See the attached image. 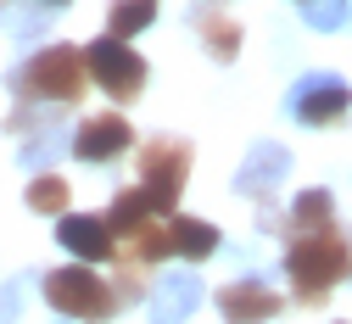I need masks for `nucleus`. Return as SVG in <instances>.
I'll return each instance as SVG.
<instances>
[{"label":"nucleus","mask_w":352,"mask_h":324,"mask_svg":"<svg viewBox=\"0 0 352 324\" xmlns=\"http://www.w3.org/2000/svg\"><path fill=\"white\" fill-rule=\"evenodd\" d=\"M346 241L336 235V229H319V235H296L291 241V257H285V274L296 280V296L302 302H319L330 296V285L346 274Z\"/></svg>","instance_id":"1"},{"label":"nucleus","mask_w":352,"mask_h":324,"mask_svg":"<svg viewBox=\"0 0 352 324\" xmlns=\"http://www.w3.org/2000/svg\"><path fill=\"white\" fill-rule=\"evenodd\" d=\"M84 73H90L84 51H73V45H51V51H34L28 56V67L17 73V84H23L28 101H73L84 89Z\"/></svg>","instance_id":"2"},{"label":"nucleus","mask_w":352,"mask_h":324,"mask_svg":"<svg viewBox=\"0 0 352 324\" xmlns=\"http://www.w3.org/2000/svg\"><path fill=\"white\" fill-rule=\"evenodd\" d=\"M45 302L67 318H112L118 296L107 291V280L96 274V263H78V268H51L45 274Z\"/></svg>","instance_id":"3"},{"label":"nucleus","mask_w":352,"mask_h":324,"mask_svg":"<svg viewBox=\"0 0 352 324\" xmlns=\"http://www.w3.org/2000/svg\"><path fill=\"white\" fill-rule=\"evenodd\" d=\"M185 173H190V146H185V140H146V146H140V179H146V191L157 196L162 213L173 207Z\"/></svg>","instance_id":"4"},{"label":"nucleus","mask_w":352,"mask_h":324,"mask_svg":"<svg viewBox=\"0 0 352 324\" xmlns=\"http://www.w3.org/2000/svg\"><path fill=\"white\" fill-rule=\"evenodd\" d=\"M84 62H90V73L101 78V89H107V96H118V101H129V96L146 84V62L129 51L123 39H112V34L96 39L90 51H84Z\"/></svg>","instance_id":"5"},{"label":"nucleus","mask_w":352,"mask_h":324,"mask_svg":"<svg viewBox=\"0 0 352 324\" xmlns=\"http://www.w3.org/2000/svg\"><path fill=\"white\" fill-rule=\"evenodd\" d=\"M346 107H352V89H346L341 78H330V73H307V78L291 89V112H296L307 129L346 118Z\"/></svg>","instance_id":"6"},{"label":"nucleus","mask_w":352,"mask_h":324,"mask_svg":"<svg viewBox=\"0 0 352 324\" xmlns=\"http://www.w3.org/2000/svg\"><path fill=\"white\" fill-rule=\"evenodd\" d=\"M218 307H224L230 324H263V318H274V313H280V291H274L269 280H257V274H246V280L224 285Z\"/></svg>","instance_id":"7"},{"label":"nucleus","mask_w":352,"mask_h":324,"mask_svg":"<svg viewBox=\"0 0 352 324\" xmlns=\"http://www.w3.org/2000/svg\"><path fill=\"white\" fill-rule=\"evenodd\" d=\"M129 140H135V129H129L118 112H107V118L78 123V134H73V151H78L84 162H112L118 151H129Z\"/></svg>","instance_id":"8"},{"label":"nucleus","mask_w":352,"mask_h":324,"mask_svg":"<svg viewBox=\"0 0 352 324\" xmlns=\"http://www.w3.org/2000/svg\"><path fill=\"white\" fill-rule=\"evenodd\" d=\"M56 241L73 257H84V263H107L112 257V224L107 218H90V213H67L62 229H56Z\"/></svg>","instance_id":"9"},{"label":"nucleus","mask_w":352,"mask_h":324,"mask_svg":"<svg viewBox=\"0 0 352 324\" xmlns=\"http://www.w3.org/2000/svg\"><path fill=\"white\" fill-rule=\"evenodd\" d=\"M201 280L196 274H168V280L157 285V296H151V324H185L196 307H201Z\"/></svg>","instance_id":"10"},{"label":"nucleus","mask_w":352,"mask_h":324,"mask_svg":"<svg viewBox=\"0 0 352 324\" xmlns=\"http://www.w3.org/2000/svg\"><path fill=\"white\" fill-rule=\"evenodd\" d=\"M285 168H291V151H285V146H257V151L246 157V168L235 173V191L263 202V196H269L274 184H280V173H285Z\"/></svg>","instance_id":"11"},{"label":"nucleus","mask_w":352,"mask_h":324,"mask_svg":"<svg viewBox=\"0 0 352 324\" xmlns=\"http://www.w3.org/2000/svg\"><path fill=\"white\" fill-rule=\"evenodd\" d=\"M168 229H173V252L190 257V263H201V257H212V252H218V229H212V224H201V218H173Z\"/></svg>","instance_id":"12"},{"label":"nucleus","mask_w":352,"mask_h":324,"mask_svg":"<svg viewBox=\"0 0 352 324\" xmlns=\"http://www.w3.org/2000/svg\"><path fill=\"white\" fill-rule=\"evenodd\" d=\"M151 213H162V207H157V196L146 191V184H135V191H123V196L112 202L107 224H112V229H129V235H135L140 224H151Z\"/></svg>","instance_id":"13"},{"label":"nucleus","mask_w":352,"mask_h":324,"mask_svg":"<svg viewBox=\"0 0 352 324\" xmlns=\"http://www.w3.org/2000/svg\"><path fill=\"white\" fill-rule=\"evenodd\" d=\"M330 213H336L330 191H302L296 213H291V229H296V235H319V229H330Z\"/></svg>","instance_id":"14"},{"label":"nucleus","mask_w":352,"mask_h":324,"mask_svg":"<svg viewBox=\"0 0 352 324\" xmlns=\"http://www.w3.org/2000/svg\"><path fill=\"white\" fill-rule=\"evenodd\" d=\"M151 23H157V6H151V0H118L112 17H107V34H112V39H129V34H140V28H151Z\"/></svg>","instance_id":"15"},{"label":"nucleus","mask_w":352,"mask_h":324,"mask_svg":"<svg viewBox=\"0 0 352 324\" xmlns=\"http://www.w3.org/2000/svg\"><path fill=\"white\" fill-rule=\"evenodd\" d=\"M51 12H56L51 0H39V6H28V0H17V6H12V0H6V6H0V23H6L12 34H23V39H28V34H39V28L51 23Z\"/></svg>","instance_id":"16"},{"label":"nucleus","mask_w":352,"mask_h":324,"mask_svg":"<svg viewBox=\"0 0 352 324\" xmlns=\"http://www.w3.org/2000/svg\"><path fill=\"white\" fill-rule=\"evenodd\" d=\"M201 39H207V51L218 62H230L235 56V45H241V28L230 17H218V12H201Z\"/></svg>","instance_id":"17"},{"label":"nucleus","mask_w":352,"mask_h":324,"mask_svg":"<svg viewBox=\"0 0 352 324\" xmlns=\"http://www.w3.org/2000/svg\"><path fill=\"white\" fill-rule=\"evenodd\" d=\"M28 207H34V213H67V179H56V173H34V184H28Z\"/></svg>","instance_id":"18"},{"label":"nucleus","mask_w":352,"mask_h":324,"mask_svg":"<svg viewBox=\"0 0 352 324\" xmlns=\"http://www.w3.org/2000/svg\"><path fill=\"white\" fill-rule=\"evenodd\" d=\"M135 252H140L146 263H157V257H168V252H173V229H157V224H140V229H135Z\"/></svg>","instance_id":"19"},{"label":"nucleus","mask_w":352,"mask_h":324,"mask_svg":"<svg viewBox=\"0 0 352 324\" xmlns=\"http://www.w3.org/2000/svg\"><path fill=\"white\" fill-rule=\"evenodd\" d=\"M302 17H307V28H341L346 23V6H341V0H307Z\"/></svg>","instance_id":"20"},{"label":"nucleus","mask_w":352,"mask_h":324,"mask_svg":"<svg viewBox=\"0 0 352 324\" xmlns=\"http://www.w3.org/2000/svg\"><path fill=\"white\" fill-rule=\"evenodd\" d=\"M62 151V134L51 129V134H39V140L34 146H23V168H34V173H45V162Z\"/></svg>","instance_id":"21"},{"label":"nucleus","mask_w":352,"mask_h":324,"mask_svg":"<svg viewBox=\"0 0 352 324\" xmlns=\"http://www.w3.org/2000/svg\"><path fill=\"white\" fill-rule=\"evenodd\" d=\"M17 307H23V285H6V291H0V324H12Z\"/></svg>","instance_id":"22"},{"label":"nucleus","mask_w":352,"mask_h":324,"mask_svg":"<svg viewBox=\"0 0 352 324\" xmlns=\"http://www.w3.org/2000/svg\"><path fill=\"white\" fill-rule=\"evenodd\" d=\"M51 6H62V0H51Z\"/></svg>","instance_id":"23"},{"label":"nucleus","mask_w":352,"mask_h":324,"mask_svg":"<svg viewBox=\"0 0 352 324\" xmlns=\"http://www.w3.org/2000/svg\"><path fill=\"white\" fill-rule=\"evenodd\" d=\"M346 17H352V12H346Z\"/></svg>","instance_id":"24"}]
</instances>
